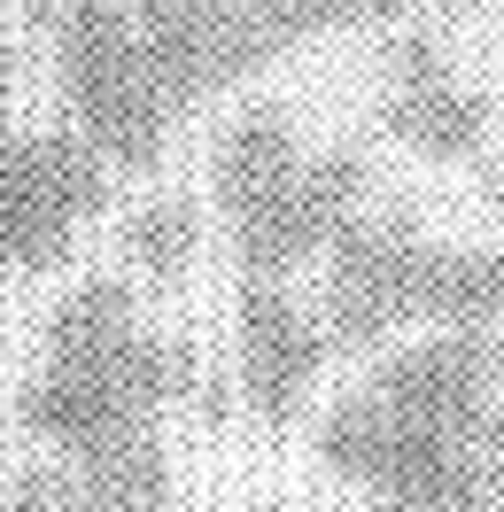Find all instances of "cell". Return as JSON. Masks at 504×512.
I'll use <instances>...</instances> for the list:
<instances>
[{
    "mask_svg": "<svg viewBox=\"0 0 504 512\" xmlns=\"http://www.w3.org/2000/svg\"><path fill=\"white\" fill-rule=\"evenodd\" d=\"M326 280H318V326L334 357H365L396 342L404 326H427L442 241L396 202H357L334 241H326Z\"/></svg>",
    "mask_w": 504,
    "mask_h": 512,
    "instance_id": "cell-6",
    "label": "cell"
},
{
    "mask_svg": "<svg viewBox=\"0 0 504 512\" xmlns=\"http://www.w3.org/2000/svg\"><path fill=\"white\" fill-rule=\"evenodd\" d=\"M117 249H125V264L140 280H156V288L187 280L194 256H202V202H194V194H148V202L117 225Z\"/></svg>",
    "mask_w": 504,
    "mask_h": 512,
    "instance_id": "cell-11",
    "label": "cell"
},
{
    "mask_svg": "<svg viewBox=\"0 0 504 512\" xmlns=\"http://www.w3.org/2000/svg\"><path fill=\"white\" fill-rule=\"evenodd\" d=\"M8 86H16V47L0 39V101H8Z\"/></svg>",
    "mask_w": 504,
    "mask_h": 512,
    "instance_id": "cell-13",
    "label": "cell"
},
{
    "mask_svg": "<svg viewBox=\"0 0 504 512\" xmlns=\"http://www.w3.org/2000/svg\"><path fill=\"white\" fill-rule=\"evenodd\" d=\"M101 210H109V163L78 132L0 125V288L55 272Z\"/></svg>",
    "mask_w": 504,
    "mask_h": 512,
    "instance_id": "cell-7",
    "label": "cell"
},
{
    "mask_svg": "<svg viewBox=\"0 0 504 512\" xmlns=\"http://www.w3.org/2000/svg\"><path fill=\"white\" fill-rule=\"evenodd\" d=\"M39 24H47V47H55V86H63L70 132L109 163V179L156 171L171 117L148 86L132 8L125 0H47Z\"/></svg>",
    "mask_w": 504,
    "mask_h": 512,
    "instance_id": "cell-5",
    "label": "cell"
},
{
    "mask_svg": "<svg viewBox=\"0 0 504 512\" xmlns=\"http://www.w3.org/2000/svg\"><path fill=\"white\" fill-rule=\"evenodd\" d=\"M489 365H497V388H504V334H489Z\"/></svg>",
    "mask_w": 504,
    "mask_h": 512,
    "instance_id": "cell-14",
    "label": "cell"
},
{
    "mask_svg": "<svg viewBox=\"0 0 504 512\" xmlns=\"http://www.w3.org/2000/svg\"><path fill=\"white\" fill-rule=\"evenodd\" d=\"M210 194H218L225 241L241 280H287L303 272L334 225L373 202V163L365 148H326L311 156L287 109H241L210 148Z\"/></svg>",
    "mask_w": 504,
    "mask_h": 512,
    "instance_id": "cell-2",
    "label": "cell"
},
{
    "mask_svg": "<svg viewBox=\"0 0 504 512\" xmlns=\"http://www.w3.org/2000/svg\"><path fill=\"white\" fill-rule=\"evenodd\" d=\"M0 512H78V497H70V466H63V458L24 466V474L8 481V505H0Z\"/></svg>",
    "mask_w": 504,
    "mask_h": 512,
    "instance_id": "cell-12",
    "label": "cell"
},
{
    "mask_svg": "<svg viewBox=\"0 0 504 512\" xmlns=\"http://www.w3.org/2000/svg\"><path fill=\"white\" fill-rule=\"evenodd\" d=\"M194 396H202L194 350L171 334H148L140 295L125 280L94 272L39 326V373L16 396V419L55 458H86L117 435L163 427V412H179Z\"/></svg>",
    "mask_w": 504,
    "mask_h": 512,
    "instance_id": "cell-1",
    "label": "cell"
},
{
    "mask_svg": "<svg viewBox=\"0 0 504 512\" xmlns=\"http://www.w3.org/2000/svg\"><path fill=\"white\" fill-rule=\"evenodd\" d=\"M326 326L311 303H295L287 280H241L233 295V373H241V404L256 427H287L311 404L318 373H326Z\"/></svg>",
    "mask_w": 504,
    "mask_h": 512,
    "instance_id": "cell-8",
    "label": "cell"
},
{
    "mask_svg": "<svg viewBox=\"0 0 504 512\" xmlns=\"http://www.w3.org/2000/svg\"><path fill=\"white\" fill-rule=\"evenodd\" d=\"M63 466H70L78 512H156L171 497V450H163L156 427L117 435V443L86 450V458H63Z\"/></svg>",
    "mask_w": 504,
    "mask_h": 512,
    "instance_id": "cell-10",
    "label": "cell"
},
{
    "mask_svg": "<svg viewBox=\"0 0 504 512\" xmlns=\"http://www.w3.org/2000/svg\"><path fill=\"white\" fill-rule=\"evenodd\" d=\"M318 466L365 489L373 512H497L504 505V412L411 419L373 388H349L318 419Z\"/></svg>",
    "mask_w": 504,
    "mask_h": 512,
    "instance_id": "cell-4",
    "label": "cell"
},
{
    "mask_svg": "<svg viewBox=\"0 0 504 512\" xmlns=\"http://www.w3.org/2000/svg\"><path fill=\"white\" fill-rule=\"evenodd\" d=\"M380 125L427 163H473L489 148V101L466 86L435 32H404L388 47V86H380Z\"/></svg>",
    "mask_w": 504,
    "mask_h": 512,
    "instance_id": "cell-9",
    "label": "cell"
},
{
    "mask_svg": "<svg viewBox=\"0 0 504 512\" xmlns=\"http://www.w3.org/2000/svg\"><path fill=\"white\" fill-rule=\"evenodd\" d=\"M125 8H132L148 86H156L163 117L179 125L287 47H303L318 32L396 24L419 0H125Z\"/></svg>",
    "mask_w": 504,
    "mask_h": 512,
    "instance_id": "cell-3",
    "label": "cell"
}]
</instances>
